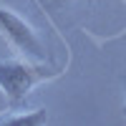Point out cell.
<instances>
[{
    "instance_id": "6da1fadb",
    "label": "cell",
    "mask_w": 126,
    "mask_h": 126,
    "mask_svg": "<svg viewBox=\"0 0 126 126\" xmlns=\"http://www.w3.org/2000/svg\"><path fill=\"white\" fill-rule=\"evenodd\" d=\"M61 76L58 68H48L35 61H0V91L10 106H20L38 83Z\"/></svg>"
},
{
    "instance_id": "3957f363",
    "label": "cell",
    "mask_w": 126,
    "mask_h": 126,
    "mask_svg": "<svg viewBox=\"0 0 126 126\" xmlns=\"http://www.w3.org/2000/svg\"><path fill=\"white\" fill-rule=\"evenodd\" d=\"M3 124H15V126H38V124H46V111L43 109H20L13 106L10 113H3L0 116V126Z\"/></svg>"
},
{
    "instance_id": "7a4b0ae2",
    "label": "cell",
    "mask_w": 126,
    "mask_h": 126,
    "mask_svg": "<svg viewBox=\"0 0 126 126\" xmlns=\"http://www.w3.org/2000/svg\"><path fill=\"white\" fill-rule=\"evenodd\" d=\"M0 35L28 61L43 63L48 58L46 46H43V40H40V35L35 33V28L30 25L25 18H20L18 13H13V10L5 8V5H0Z\"/></svg>"
}]
</instances>
